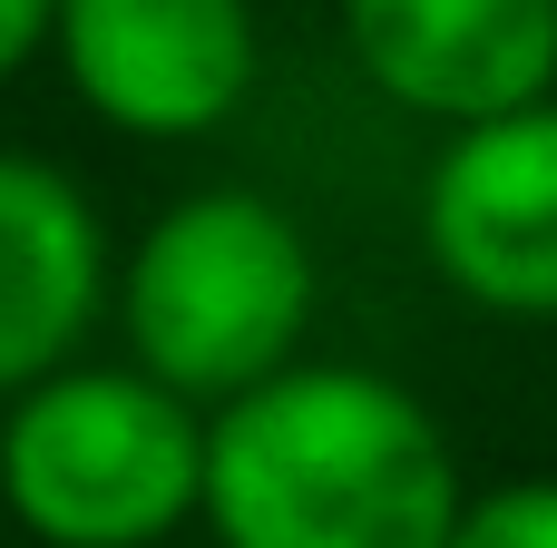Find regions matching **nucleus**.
Instances as JSON below:
<instances>
[{"instance_id": "obj_5", "label": "nucleus", "mask_w": 557, "mask_h": 548, "mask_svg": "<svg viewBox=\"0 0 557 548\" xmlns=\"http://www.w3.org/2000/svg\"><path fill=\"white\" fill-rule=\"evenodd\" d=\"M69 88L127 137H206L255 88L245 0H59Z\"/></svg>"}, {"instance_id": "obj_3", "label": "nucleus", "mask_w": 557, "mask_h": 548, "mask_svg": "<svg viewBox=\"0 0 557 548\" xmlns=\"http://www.w3.org/2000/svg\"><path fill=\"white\" fill-rule=\"evenodd\" d=\"M206 422L127 373H59L0 412V510L39 548H166L206 520Z\"/></svg>"}, {"instance_id": "obj_1", "label": "nucleus", "mask_w": 557, "mask_h": 548, "mask_svg": "<svg viewBox=\"0 0 557 548\" xmlns=\"http://www.w3.org/2000/svg\"><path fill=\"white\" fill-rule=\"evenodd\" d=\"M460 520V451L392 373L294 363L206 422L215 548H450Z\"/></svg>"}, {"instance_id": "obj_6", "label": "nucleus", "mask_w": 557, "mask_h": 548, "mask_svg": "<svg viewBox=\"0 0 557 548\" xmlns=\"http://www.w3.org/2000/svg\"><path fill=\"white\" fill-rule=\"evenodd\" d=\"M343 39L382 98L450 137L548 108L557 78V0H343Z\"/></svg>"}, {"instance_id": "obj_7", "label": "nucleus", "mask_w": 557, "mask_h": 548, "mask_svg": "<svg viewBox=\"0 0 557 548\" xmlns=\"http://www.w3.org/2000/svg\"><path fill=\"white\" fill-rule=\"evenodd\" d=\"M98 304H108L98 206L49 157L0 147V402L59 382Z\"/></svg>"}, {"instance_id": "obj_2", "label": "nucleus", "mask_w": 557, "mask_h": 548, "mask_svg": "<svg viewBox=\"0 0 557 548\" xmlns=\"http://www.w3.org/2000/svg\"><path fill=\"white\" fill-rule=\"evenodd\" d=\"M117 324L147 382L186 392L196 412H225L294 373L313 324V245L255 186L176 196L117 275Z\"/></svg>"}, {"instance_id": "obj_8", "label": "nucleus", "mask_w": 557, "mask_h": 548, "mask_svg": "<svg viewBox=\"0 0 557 548\" xmlns=\"http://www.w3.org/2000/svg\"><path fill=\"white\" fill-rule=\"evenodd\" d=\"M450 548H557V480H509V490H480Z\"/></svg>"}, {"instance_id": "obj_9", "label": "nucleus", "mask_w": 557, "mask_h": 548, "mask_svg": "<svg viewBox=\"0 0 557 548\" xmlns=\"http://www.w3.org/2000/svg\"><path fill=\"white\" fill-rule=\"evenodd\" d=\"M39 39H59V0H0V78H20Z\"/></svg>"}, {"instance_id": "obj_4", "label": "nucleus", "mask_w": 557, "mask_h": 548, "mask_svg": "<svg viewBox=\"0 0 557 548\" xmlns=\"http://www.w3.org/2000/svg\"><path fill=\"white\" fill-rule=\"evenodd\" d=\"M421 245L499 324H557V98L460 127L421 186Z\"/></svg>"}]
</instances>
